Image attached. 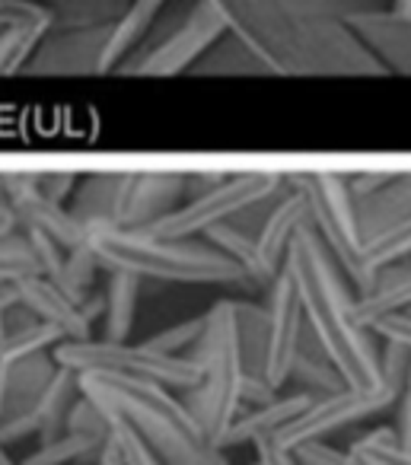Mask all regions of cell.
I'll use <instances>...</instances> for the list:
<instances>
[{
  "label": "cell",
  "instance_id": "24",
  "mask_svg": "<svg viewBox=\"0 0 411 465\" xmlns=\"http://www.w3.org/2000/svg\"><path fill=\"white\" fill-rule=\"evenodd\" d=\"M35 4H45L52 7L58 26H109L128 0H35Z\"/></svg>",
  "mask_w": 411,
  "mask_h": 465
},
{
  "label": "cell",
  "instance_id": "30",
  "mask_svg": "<svg viewBox=\"0 0 411 465\" xmlns=\"http://www.w3.org/2000/svg\"><path fill=\"white\" fill-rule=\"evenodd\" d=\"M109 427H112V418L103 411L99 405H93L84 392L77 395V401L71 405L67 411V420H65V430L67 433H84V437H96V440H105L109 437Z\"/></svg>",
  "mask_w": 411,
  "mask_h": 465
},
{
  "label": "cell",
  "instance_id": "27",
  "mask_svg": "<svg viewBox=\"0 0 411 465\" xmlns=\"http://www.w3.org/2000/svg\"><path fill=\"white\" fill-rule=\"evenodd\" d=\"M35 274V259L29 252L26 240L20 232H10V236H0V287L20 284L23 278H33Z\"/></svg>",
  "mask_w": 411,
  "mask_h": 465
},
{
  "label": "cell",
  "instance_id": "11",
  "mask_svg": "<svg viewBox=\"0 0 411 465\" xmlns=\"http://www.w3.org/2000/svg\"><path fill=\"white\" fill-rule=\"evenodd\" d=\"M14 300L16 310L29 312L35 322L52 325L65 341L93 338V319H96V312H103V303L93 306V300L77 303L71 293H65L42 274H33V278H23L20 284H14Z\"/></svg>",
  "mask_w": 411,
  "mask_h": 465
},
{
  "label": "cell",
  "instance_id": "8",
  "mask_svg": "<svg viewBox=\"0 0 411 465\" xmlns=\"http://www.w3.org/2000/svg\"><path fill=\"white\" fill-rule=\"evenodd\" d=\"M281 192H284V175L277 173L226 175V179H217L214 185H207L205 192L188 194L166 217H160L154 226H144V230L156 232V236H166V240H201L214 226L230 223L239 213L249 211V207L262 204V201L275 198Z\"/></svg>",
  "mask_w": 411,
  "mask_h": 465
},
{
  "label": "cell",
  "instance_id": "21",
  "mask_svg": "<svg viewBox=\"0 0 411 465\" xmlns=\"http://www.w3.org/2000/svg\"><path fill=\"white\" fill-rule=\"evenodd\" d=\"M105 291L99 297L103 303V341H128L137 319V300H141V281L125 272H105Z\"/></svg>",
  "mask_w": 411,
  "mask_h": 465
},
{
  "label": "cell",
  "instance_id": "14",
  "mask_svg": "<svg viewBox=\"0 0 411 465\" xmlns=\"http://www.w3.org/2000/svg\"><path fill=\"white\" fill-rule=\"evenodd\" d=\"M182 198H185V175L182 173H128L122 217L115 226H128V230L154 226Z\"/></svg>",
  "mask_w": 411,
  "mask_h": 465
},
{
  "label": "cell",
  "instance_id": "28",
  "mask_svg": "<svg viewBox=\"0 0 411 465\" xmlns=\"http://www.w3.org/2000/svg\"><path fill=\"white\" fill-rule=\"evenodd\" d=\"M201 331H205V316L185 319L179 325H169L160 335L147 338V348L160 351V354H173V357H188L195 351V344L201 341Z\"/></svg>",
  "mask_w": 411,
  "mask_h": 465
},
{
  "label": "cell",
  "instance_id": "37",
  "mask_svg": "<svg viewBox=\"0 0 411 465\" xmlns=\"http://www.w3.org/2000/svg\"><path fill=\"white\" fill-rule=\"evenodd\" d=\"M10 232H16L14 230V217H10L7 207L0 204V236H10Z\"/></svg>",
  "mask_w": 411,
  "mask_h": 465
},
{
  "label": "cell",
  "instance_id": "31",
  "mask_svg": "<svg viewBox=\"0 0 411 465\" xmlns=\"http://www.w3.org/2000/svg\"><path fill=\"white\" fill-rule=\"evenodd\" d=\"M373 338H383L386 344L408 351L411 354V312H396V316H379L366 325Z\"/></svg>",
  "mask_w": 411,
  "mask_h": 465
},
{
  "label": "cell",
  "instance_id": "15",
  "mask_svg": "<svg viewBox=\"0 0 411 465\" xmlns=\"http://www.w3.org/2000/svg\"><path fill=\"white\" fill-rule=\"evenodd\" d=\"M169 0H128L122 14L109 23L103 42V54H99L96 74H112L125 64L135 52L147 45V35L154 33L156 20H160L163 7Z\"/></svg>",
  "mask_w": 411,
  "mask_h": 465
},
{
  "label": "cell",
  "instance_id": "26",
  "mask_svg": "<svg viewBox=\"0 0 411 465\" xmlns=\"http://www.w3.org/2000/svg\"><path fill=\"white\" fill-rule=\"evenodd\" d=\"M347 452L357 459V465H411V450L398 446V437L392 427L364 433L357 443H351Z\"/></svg>",
  "mask_w": 411,
  "mask_h": 465
},
{
  "label": "cell",
  "instance_id": "9",
  "mask_svg": "<svg viewBox=\"0 0 411 465\" xmlns=\"http://www.w3.org/2000/svg\"><path fill=\"white\" fill-rule=\"evenodd\" d=\"M226 35L224 16L217 14L211 0H195L192 10L182 16L173 33L163 35L156 45L135 52L118 71L141 74V77H175L185 74Z\"/></svg>",
  "mask_w": 411,
  "mask_h": 465
},
{
  "label": "cell",
  "instance_id": "38",
  "mask_svg": "<svg viewBox=\"0 0 411 465\" xmlns=\"http://www.w3.org/2000/svg\"><path fill=\"white\" fill-rule=\"evenodd\" d=\"M402 401H411V357H408V373H405V386H402Z\"/></svg>",
  "mask_w": 411,
  "mask_h": 465
},
{
  "label": "cell",
  "instance_id": "7",
  "mask_svg": "<svg viewBox=\"0 0 411 465\" xmlns=\"http://www.w3.org/2000/svg\"><path fill=\"white\" fill-rule=\"evenodd\" d=\"M55 363L77 376H122V380H141L163 386L169 392L195 389L201 380V367L192 357H173L131 341H103V338H84V341H61L52 351Z\"/></svg>",
  "mask_w": 411,
  "mask_h": 465
},
{
  "label": "cell",
  "instance_id": "6",
  "mask_svg": "<svg viewBox=\"0 0 411 465\" xmlns=\"http://www.w3.org/2000/svg\"><path fill=\"white\" fill-rule=\"evenodd\" d=\"M290 188L306 204L309 230L319 236L326 252L341 268L345 278H351V287L366 293L376 281V274L364 265V236L357 230V213H354V198L347 192V179L335 173H296L287 175Z\"/></svg>",
  "mask_w": 411,
  "mask_h": 465
},
{
  "label": "cell",
  "instance_id": "1",
  "mask_svg": "<svg viewBox=\"0 0 411 465\" xmlns=\"http://www.w3.org/2000/svg\"><path fill=\"white\" fill-rule=\"evenodd\" d=\"M224 26L277 77H386L345 20H313L277 0H211Z\"/></svg>",
  "mask_w": 411,
  "mask_h": 465
},
{
  "label": "cell",
  "instance_id": "4",
  "mask_svg": "<svg viewBox=\"0 0 411 465\" xmlns=\"http://www.w3.org/2000/svg\"><path fill=\"white\" fill-rule=\"evenodd\" d=\"M84 249L103 272H125L137 281L166 284H246L243 272L207 240H166L150 230L86 223Z\"/></svg>",
  "mask_w": 411,
  "mask_h": 465
},
{
  "label": "cell",
  "instance_id": "19",
  "mask_svg": "<svg viewBox=\"0 0 411 465\" xmlns=\"http://www.w3.org/2000/svg\"><path fill=\"white\" fill-rule=\"evenodd\" d=\"M309 401L313 399L294 392V395H277L275 401H268V405H262V408H243V411L236 414V420L226 427L224 440H220V452L233 450V446L256 443L258 437H268V433H277L284 424H290Z\"/></svg>",
  "mask_w": 411,
  "mask_h": 465
},
{
  "label": "cell",
  "instance_id": "40",
  "mask_svg": "<svg viewBox=\"0 0 411 465\" xmlns=\"http://www.w3.org/2000/svg\"><path fill=\"white\" fill-rule=\"evenodd\" d=\"M347 456H351V452H347ZM347 465H357V459L351 456V459H347Z\"/></svg>",
  "mask_w": 411,
  "mask_h": 465
},
{
  "label": "cell",
  "instance_id": "13",
  "mask_svg": "<svg viewBox=\"0 0 411 465\" xmlns=\"http://www.w3.org/2000/svg\"><path fill=\"white\" fill-rule=\"evenodd\" d=\"M109 26H55L29 61L26 74H96Z\"/></svg>",
  "mask_w": 411,
  "mask_h": 465
},
{
  "label": "cell",
  "instance_id": "25",
  "mask_svg": "<svg viewBox=\"0 0 411 465\" xmlns=\"http://www.w3.org/2000/svg\"><path fill=\"white\" fill-rule=\"evenodd\" d=\"M398 262H411V217H405L402 223L364 240V265L373 274L379 268L398 265Z\"/></svg>",
  "mask_w": 411,
  "mask_h": 465
},
{
  "label": "cell",
  "instance_id": "12",
  "mask_svg": "<svg viewBox=\"0 0 411 465\" xmlns=\"http://www.w3.org/2000/svg\"><path fill=\"white\" fill-rule=\"evenodd\" d=\"M347 29L360 39V45L376 58L386 74L411 77V16L396 14L389 7L364 10L347 16Z\"/></svg>",
  "mask_w": 411,
  "mask_h": 465
},
{
  "label": "cell",
  "instance_id": "29",
  "mask_svg": "<svg viewBox=\"0 0 411 465\" xmlns=\"http://www.w3.org/2000/svg\"><path fill=\"white\" fill-rule=\"evenodd\" d=\"M109 440L112 446H115L118 459H122V465H163V459L156 456L154 450H150L147 443H144L141 437H137L135 430H131L125 420H115L112 418V427H109Z\"/></svg>",
  "mask_w": 411,
  "mask_h": 465
},
{
  "label": "cell",
  "instance_id": "17",
  "mask_svg": "<svg viewBox=\"0 0 411 465\" xmlns=\"http://www.w3.org/2000/svg\"><path fill=\"white\" fill-rule=\"evenodd\" d=\"M396 312H411V262L379 268L376 281L366 293L354 297L351 319L357 329L366 331V325L379 316H396Z\"/></svg>",
  "mask_w": 411,
  "mask_h": 465
},
{
  "label": "cell",
  "instance_id": "20",
  "mask_svg": "<svg viewBox=\"0 0 411 465\" xmlns=\"http://www.w3.org/2000/svg\"><path fill=\"white\" fill-rule=\"evenodd\" d=\"M55 26H58V20H55L52 7H42L39 14L0 29V77L26 74L29 61L35 58L39 45Z\"/></svg>",
  "mask_w": 411,
  "mask_h": 465
},
{
  "label": "cell",
  "instance_id": "18",
  "mask_svg": "<svg viewBox=\"0 0 411 465\" xmlns=\"http://www.w3.org/2000/svg\"><path fill=\"white\" fill-rule=\"evenodd\" d=\"M354 213H357V230L364 240L411 217V173H392V179L376 192L354 198Z\"/></svg>",
  "mask_w": 411,
  "mask_h": 465
},
{
  "label": "cell",
  "instance_id": "16",
  "mask_svg": "<svg viewBox=\"0 0 411 465\" xmlns=\"http://www.w3.org/2000/svg\"><path fill=\"white\" fill-rule=\"evenodd\" d=\"M306 223H309V220H306V204H303L300 194L287 185L275 198L268 217H265V223L258 226V232H256V249H258V255H262V262L271 268V272H281V268H284L290 240H294L296 232H300Z\"/></svg>",
  "mask_w": 411,
  "mask_h": 465
},
{
  "label": "cell",
  "instance_id": "3",
  "mask_svg": "<svg viewBox=\"0 0 411 465\" xmlns=\"http://www.w3.org/2000/svg\"><path fill=\"white\" fill-rule=\"evenodd\" d=\"M80 392L109 418L125 420L163 465H230L169 389L122 376H80Z\"/></svg>",
  "mask_w": 411,
  "mask_h": 465
},
{
  "label": "cell",
  "instance_id": "36",
  "mask_svg": "<svg viewBox=\"0 0 411 465\" xmlns=\"http://www.w3.org/2000/svg\"><path fill=\"white\" fill-rule=\"evenodd\" d=\"M93 462H96V465H122V459H118L115 446H112L109 440H105V443H103V450H99V456L93 459Z\"/></svg>",
  "mask_w": 411,
  "mask_h": 465
},
{
  "label": "cell",
  "instance_id": "2",
  "mask_svg": "<svg viewBox=\"0 0 411 465\" xmlns=\"http://www.w3.org/2000/svg\"><path fill=\"white\" fill-rule=\"evenodd\" d=\"M284 274L296 293L303 325L338 370L341 382L347 389H376L383 382L379 348L370 331L354 325V293L347 287V278L326 252L319 236L309 230V223L290 240Z\"/></svg>",
  "mask_w": 411,
  "mask_h": 465
},
{
  "label": "cell",
  "instance_id": "33",
  "mask_svg": "<svg viewBox=\"0 0 411 465\" xmlns=\"http://www.w3.org/2000/svg\"><path fill=\"white\" fill-rule=\"evenodd\" d=\"M252 450H256V465H296L294 452L284 450V446L275 440V433L258 437L256 443H252Z\"/></svg>",
  "mask_w": 411,
  "mask_h": 465
},
{
  "label": "cell",
  "instance_id": "32",
  "mask_svg": "<svg viewBox=\"0 0 411 465\" xmlns=\"http://www.w3.org/2000/svg\"><path fill=\"white\" fill-rule=\"evenodd\" d=\"M296 465H347V450L326 443V440H306V443H296L294 450Z\"/></svg>",
  "mask_w": 411,
  "mask_h": 465
},
{
  "label": "cell",
  "instance_id": "22",
  "mask_svg": "<svg viewBox=\"0 0 411 465\" xmlns=\"http://www.w3.org/2000/svg\"><path fill=\"white\" fill-rule=\"evenodd\" d=\"M303 329H306V325H303ZM287 382H294L296 392L306 395V399H322V395H332V392L347 389L345 382H341L338 370H335L332 361L322 354V348L313 341L309 331H303L300 351H296V357H294V367H290Z\"/></svg>",
  "mask_w": 411,
  "mask_h": 465
},
{
  "label": "cell",
  "instance_id": "23",
  "mask_svg": "<svg viewBox=\"0 0 411 465\" xmlns=\"http://www.w3.org/2000/svg\"><path fill=\"white\" fill-rule=\"evenodd\" d=\"M105 440L84 437V433H58V437L39 443L20 465H67L80 462V459H96Z\"/></svg>",
  "mask_w": 411,
  "mask_h": 465
},
{
  "label": "cell",
  "instance_id": "39",
  "mask_svg": "<svg viewBox=\"0 0 411 465\" xmlns=\"http://www.w3.org/2000/svg\"><path fill=\"white\" fill-rule=\"evenodd\" d=\"M0 465H20V462H16V459H10L7 446H0Z\"/></svg>",
  "mask_w": 411,
  "mask_h": 465
},
{
  "label": "cell",
  "instance_id": "5",
  "mask_svg": "<svg viewBox=\"0 0 411 465\" xmlns=\"http://www.w3.org/2000/svg\"><path fill=\"white\" fill-rule=\"evenodd\" d=\"M188 357L201 367V380L195 389H185L179 401L201 427L207 443L220 450L226 427L243 411L239 392L246 380V357L236 325V300H220L205 312L201 341Z\"/></svg>",
  "mask_w": 411,
  "mask_h": 465
},
{
  "label": "cell",
  "instance_id": "34",
  "mask_svg": "<svg viewBox=\"0 0 411 465\" xmlns=\"http://www.w3.org/2000/svg\"><path fill=\"white\" fill-rule=\"evenodd\" d=\"M42 7H45V4H35V0H0V29L39 14Z\"/></svg>",
  "mask_w": 411,
  "mask_h": 465
},
{
  "label": "cell",
  "instance_id": "35",
  "mask_svg": "<svg viewBox=\"0 0 411 465\" xmlns=\"http://www.w3.org/2000/svg\"><path fill=\"white\" fill-rule=\"evenodd\" d=\"M7 373H10V354H7V322L0 316V424L7 411Z\"/></svg>",
  "mask_w": 411,
  "mask_h": 465
},
{
  "label": "cell",
  "instance_id": "10",
  "mask_svg": "<svg viewBox=\"0 0 411 465\" xmlns=\"http://www.w3.org/2000/svg\"><path fill=\"white\" fill-rule=\"evenodd\" d=\"M268 297H265V363H262V380L268 382L275 392H281L287 386L290 367L294 357L300 351L303 341V312L296 303V293L290 287V278L284 274V268L277 272V278L268 284Z\"/></svg>",
  "mask_w": 411,
  "mask_h": 465
}]
</instances>
